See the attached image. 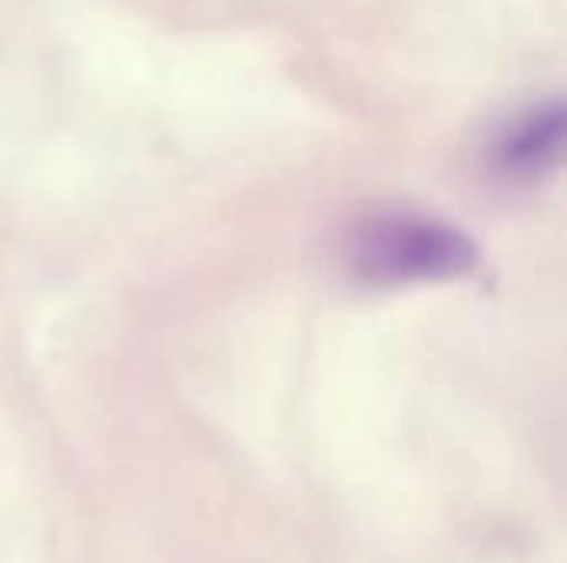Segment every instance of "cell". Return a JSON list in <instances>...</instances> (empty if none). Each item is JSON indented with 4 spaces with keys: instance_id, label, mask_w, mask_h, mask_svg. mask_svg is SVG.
<instances>
[{
    "instance_id": "2",
    "label": "cell",
    "mask_w": 567,
    "mask_h": 563,
    "mask_svg": "<svg viewBox=\"0 0 567 563\" xmlns=\"http://www.w3.org/2000/svg\"><path fill=\"white\" fill-rule=\"evenodd\" d=\"M567 113L561 100H545L518 113L495 139V166L508 179H542L565 163Z\"/></svg>"
},
{
    "instance_id": "1",
    "label": "cell",
    "mask_w": 567,
    "mask_h": 563,
    "mask_svg": "<svg viewBox=\"0 0 567 563\" xmlns=\"http://www.w3.org/2000/svg\"><path fill=\"white\" fill-rule=\"evenodd\" d=\"M478 242L452 222L422 212H382L346 236V269L372 285L449 282L478 265Z\"/></svg>"
}]
</instances>
